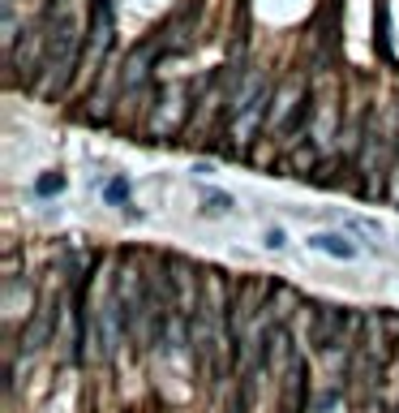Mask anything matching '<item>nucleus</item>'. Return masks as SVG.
Masks as SVG:
<instances>
[{"instance_id":"1a4fd4ad","label":"nucleus","mask_w":399,"mask_h":413,"mask_svg":"<svg viewBox=\"0 0 399 413\" xmlns=\"http://www.w3.org/2000/svg\"><path fill=\"white\" fill-rule=\"evenodd\" d=\"M103 202H107V206H125V202H129V181H125V177L103 181Z\"/></svg>"},{"instance_id":"9d476101","label":"nucleus","mask_w":399,"mask_h":413,"mask_svg":"<svg viewBox=\"0 0 399 413\" xmlns=\"http://www.w3.org/2000/svg\"><path fill=\"white\" fill-rule=\"evenodd\" d=\"M314 160H318V151L314 146H297V168L309 177V168H314Z\"/></svg>"},{"instance_id":"0eeeda50","label":"nucleus","mask_w":399,"mask_h":413,"mask_svg":"<svg viewBox=\"0 0 399 413\" xmlns=\"http://www.w3.org/2000/svg\"><path fill=\"white\" fill-rule=\"evenodd\" d=\"M309 245L322 250V254H330V258H357V241H348L344 233H314Z\"/></svg>"},{"instance_id":"6e6552de","label":"nucleus","mask_w":399,"mask_h":413,"mask_svg":"<svg viewBox=\"0 0 399 413\" xmlns=\"http://www.w3.org/2000/svg\"><path fill=\"white\" fill-rule=\"evenodd\" d=\"M232 211V194H223V190H202V216H227Z\"/></svg>"},{"instance_id":"f03ea898","label":"nucleus","mask_w":399,"mask_h":413,"mask_svg":"<svg viewBox=\"0 0 399 413\" xmlns=\"http://www.w3.org/2000/svg\"><path fill=\"white\" fill-rule=\"evenodd\" d=\"M266 117H270V82L262 74H249L227 99V142H232L237 155L245 142H254Z\"/></svg>"},{"instance_id":"f257e3e1","label":"nucleus","mask_w":399,"mask_h":413,"mask_svg":"<svg viewBox=\"0 0 399 413\" xmlns=\"http://www.w3.org/2000/svg\"><path fill=\"white\" fill-rule=\"evenodd\" d=\"M39 26H43V65H39L35 95L56 99L69 86V78L82 61L86 35H82V22H78L69 0H43V22Z\"/></svg>"},{"instance_id":"f8f14e48","label":"nucleus","mask_w":399,"mask_h":413,"mask_svg":"<svg viewBox=\"0 0 399 413\" xmlns=\"http://www.w3.org/2000/svg\"><path fill=\"white\" fill-rule=\"evenodd\" d=\"M288 245V233L283 228H266V250H283Z\"/></svg>"},{"instance_id":"9b49d317","label":"nucleus","mask_w":399,"mask_h":413,"mask_svg":"<svg viewBox=\"0 0 399 413\" xmlns=\"http://www.w3.org/2000/svg\"><path fill=\"white\" fill-rule=\"evenodd\" d=\"M61 185H65V177H56V173H52V177H39V185H35V190H39V194H56Z\"/></svg>"},{"instance_id":"39448f33","label":"nucleus","mask_w":399,"mask_h":413,"mask_svg":"<svg viewBox=\"0 0 399 413\" xmlns=\"http://www.w3.org/2000/svg\"><path fill=\"white\" fill-rule=\"evenodd\" d=\"M189 99H193V86H167V91H159V103H155V112H150V138H172V134H181V125L193 112Z\"/></svg>"},{"instance_id":"ddd939ff","label":"nucleus","mask_w":399,"mask_h":413,"mask_svg":"<svg viewBox=\"0 0 399 413\" xmlns=\"http://www.w3.org/2000/svg\"><path fill=\"white\" fill-rule=\"evenodd\" d=\"M330 405H339V392H322V396L309 400V409H330Z\"/></svg>"},{"instance_id":"7ed1b4c3","label":"nucleus","mask_w":399,"mask_h":413,"mask_svg":"<svg viewBox=\"0 0 399 413\" xmlns=\"http://www.w3.org/2000/svg\"><path fill=\"white\" fill-rule=\"evenodd\" d=\"M357 332H361V315L344 306H318L314 310V323H309V340L318 353L335 357L339 349L348 353V344H357Z\"/></svg>"},{"instance_id":"20e7f679","label":"nucleus","mask_w":399,"mask_h":413,"mask_svg":"<svg viewBox=\"0 0 399 413\" xmlns=\"http://www.w3.org/2000/svg\"><path fill=\"white\" fill-rule=\"evenodd\" d=\"M309 117H314V99H309V86L305 82H288V86L279 91V99L270 103V125H275V134L283 142H292L309 125Z\"/></svg>"},{"instance_id":"423d86ee","label":"nucleus","mask_w":399,"mask_h":413,"mask_svg":"<svg viewBox=\"0 0 399 413\" xmlns=\"http://www.w3.org/2000/svg\"><path fill=\"white\" fill-rule=\"evenodd\" d=\"M112 47V0H95L90 5V35H86V57L103 61Z\"/></svg>"}]
</instances>
